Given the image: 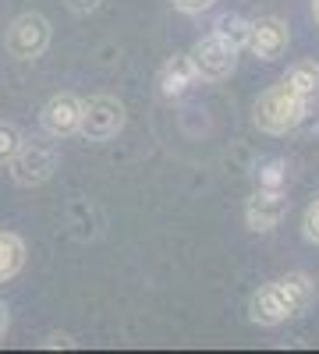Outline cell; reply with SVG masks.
<instances>
[{
	"mask_svg": "<svg viewBox=\"0 0 319 354\" xmlns=\"http://www.w3.org/2000/svg\"><path fill=\"white\" fill-rule=\"evenodd\" d=\"M287 43H291V28H287L284 18L277 15H266V18H252L248 21V36H245V46L255 61H277V57H284Z\"/></svg>",
	"mask_w": 319,
	"mask_h": 354,
	"instance_id": "7",
	"label": "cell"
},
{
	"mask_svg": "<svg viewBox=\"0 0 319 354\" xmlns=\"http://www.w3.org/2000/svg\"><path fill=\"white\" fill-rule=\"evenodd\" d=\"M305 110H309V100L295 96L291 88L280 82V85H270L266 93L255 100L252 124L259 131H266V135H287L305 121Z\"/></svg>",
	"mask_w": 319,
	"mask_h": 354,
	"instance_id": "2",
	"label": "cell"
},
{
	"mask_svg": "<svg viewBox=\"0 0 319 354\" xmlns=\"http://www.w3.org/2000/svg\"><path fill=\"white\" fill-rule=\"evenodd\" d=\"M316 298V283L309 273H287L263 283L248 298V322L252 326H280L287 319H298Z\"/></svg>",
	"mask_w": 319,
	"mask_h": 354,
	"instance_id": "1",
	"label": "cell"
},
{
	"mask_svg": "<svg viewBox=\"0 0 319 354\" xmlns=\"http://www.w3.org/2000/svg\"><path fill=\"white\" fill-rule=\"evenodd\" d=\"M174 11H181V15H206L217 0H170Z\"/></svg>",
	"mask_w": 319,
	"mask_h": 354,
	"instance_id": "17",
	"label": "cell"
},
{
	"mask_svg": "<svg viewBox=\"0 0 319 354\" xmlns=\"http://www.w3.org/2000/svg\"><path fill=\"white\" fill-rule=\"evenodd\" d=\"M238 53L241 50L230 43V39H224L217 28H213V32H206L202 39H195V46L188 50L195 78H202V82H224V78H230V75H235V68H238Z\"/></svg>",
	"mask_w": 319,
	"mask_h": 354,
	"instance_id": "4",
	"label": "cell"
},
{
	"mask_svg": "<svg viewBox=\"0 0 319 354\" xmlns=\"http://www.w3.org/2000/svg\"><path fill=\"white\" fill-rule=\"evenodd\" d=\"M125 121H128V110L118 96H93V100H82L78 135L89 142H107L113 135H121Z\"/></svg>",
	"mask_w": 319,
	"mask_h": 354,
	"instance_id": "6",
	"label": "cell"
},
{
	"mask_svg": "<svg viewBox=\"0 0 319 354\" xmlns=\"http://www.w3.org/2000/svg\"><path fill=\"white\" fill-rule=\"evenodd\" d=\"M21 142H25V135H21L18 124L0 121V167H8V163H11V156L21 149Z\"/></svg>",
	"mask_w": 319,
	"mask_h": 354,
	"instance_id": "14",
	"label": "cell"
},
{
	"mask_svg": "<svg viewBox=\"0 0 319 354\" xmlns=\"http://www.w3.org/2000/svg\"><path fill=\"white\" fill-rule=\"evenodd\" d=\"M280 82L291 88L295 96H302V100L312 103L319 96V61H295L291 68L284 71Z\"/></svg>",
	"mask_w": 319,
	"mask_h": 354,
	"instance_id": "11",
	"label": "cell"
},
{
	"mask_svg": "<svg viewBox=\"0 0 319 354\" xmlns=\"http://www.w3.org/2000/svg\"><path fill=\"white\" fill-rule=\"evenodd\" d=\"M312 18H316V25H319V0H312Z\"/></svg>",
	"mask_w": 319,
	"mask_h": 354,
	"instance_id": "21",
	"label": "cell"
},
{
	"mask_svg": "<svg viewBox=\"0 0 319 354\" xmlns=\"http://www.w3.org/2000/svg\"><path fill=\"white\" fill-rule=\"evenodd\" d=\"M217 32L224 36V39H230V43H235L238 50L245 46V36H248V18H238V15H224L217 25Z\"/></svg>",
	"mask_w": 319,
	"mask_h": 354,
	"instance_id": "15",
	"label": "cell"
},
{
	"mask_svg": "<svg viewBox=\"0 0 319 354\" xmlns=\"http://www.w3.org/2000/svg\"><path fill=\"white\" fill-rule=\"evenodd\" d=\"M287 216V195L284 188H255L245 202V223L255 234H270L280 227V220Z\"/></svg>",
	"mask_w": 319,
	"mask_h": 354,
	"instance_id": "9",
	"label": "cell"
},
{
	"mask_svg": "<svg viewBox=\"0 0 319 354\" xmlns=\"http://www.w3.org/2000/svg\"><path fill=\"white\" fill-rule=\"evenodd\" d=\"M25 241H21V234L15 230H0V283H8L21 273V266H25Z\"/></svg>",
	"mask_w": 319,
	"mask_h": 354,
	"instance_id": "12",
	"label": "cell"
},
{
	"mask_svg": "<svg viewBox=\"0 0 319 354\" xmlns=\"http://www.w3.org/2000/svg\"><path fill=\"white\" fill-rule=\"evenodd\" d=\"M302 238H305L309 245H319V198L309 202V209H305V216H302Z\"/></svg>",
	"mask_w": 319,
	"mask_h": 354,
	"instance_id": "16",
	"label": "cell"
},
{
	"mask_svg": "<svg viewBox=\"0 0 319 354\" xmlns=\"http://www.w3.org/2000/svg\"><path fill=\"white\" fill-rule=\"evenodd\" d=\"M8 326H11V312H8V305L0 301V340L8 337Z\"/></svg>",
	"mask_w": 319,
	"mask_h": 354,
	"instance_id": "20",
	"label": "cell"
},
{
	"mask_svg": "<svg viewBox=\"0 0 319 354\" xmlns=\"http://www.w3.org/2000/svg\"><path fill=\"white\" fill-rule=\"evenodd\" d=\"M64 4H68V11H75V15H93L103 0H64Z\"/></svg>",
	"mask_w": 319,
	"mask_h": 354,
	"instance_id": "18",
	"label": "cell"
},
{
	"mask_svg": "<svg viewBox=\"0 0 319 354\" xmlns=\"http://www.w3.org/2000/svg\"><path fill=\"white\" fill-rule=\"evenodd\" d=\"M11 177L18 188H39L46 185L50 177L61 167V153H57L53 142H43V138H33V142H21V149L11 156Z\"/></svg>",
	"mask_w": 319,
	"mask_h": 354,
	"instance_id": "3",
	"label": "cell"
},
{
	"mask_svg": "<svg viewBox=\"0 0 319 354\" xmlns=\"http://www.w3.org/2000/svg\"><path fill=\"white\" fill-rule=\"evenodd\" d=\"M287 185V163L284 160H266L255 167V188H284Z\"/></svg>",
	"mask_w": 319,
	"mask_h": 354,
	"instance_id": "13",
	"label": "cell"
},
{
	"mask_svg": "<svg viewBox=\"0 0 319 354\" xmlns=\"http://www.w3.org/2000/svg\"><path fill=\"white\" fill-rule=\"evenodd\" d=\"M195 68H192V57L188 53H174L170 61L160 68L156 75V85H160V96L174 100V96H185L188 85H195Z\"/></svg>",
	"mask_w": 319,
	"mask_h": 354,
	"instance_id": "10",
	"label": "cell"
},
{
	"mask_svg": "<svg viewBox=\"0 0 319 354\" xmlns=\"http://www.w3.org/2000/svg\"><path fill=\"white\" fill-rule=\"evenodd\" d=\"M4 46L15 61H36V57H43L46 46H50V21L39 11H21L8 25Z\"/></svg>",
	"mask_w": 319,
	"mask_h": 354,
	"instance_id": "5",
	"label": "cell"
},
{
	"mask_svg": "<svg viewBox=\"0 0 319 354\" xmlns=\"http://www.w3.org/2000/svg\"><path fill=\"white\" fill-rule=\"evenodd\" d=\"M78 121H82V96L75 93H53L39 110V124L50 138L78 135Z\"/></svg>",
	"mask_w": 319,
	"mask_h": 354,
	"instance_id": "8",
	"label": "cell"
},
{
	"mask_svg": "<svg viewBox=\"0 0 319 354\" xmlns=\"http://www.w3.org/2000/svg\"><path fill=\"white\" fill-rule=\"evenodd\" d=\"M39 347H75V340H71V337H64V333H50Z\"/></svg>",
	"mask_w": 319,
	"mask_h": 354,
	"instance_id": "19",
	"label": "cell"
}]
</instances>
